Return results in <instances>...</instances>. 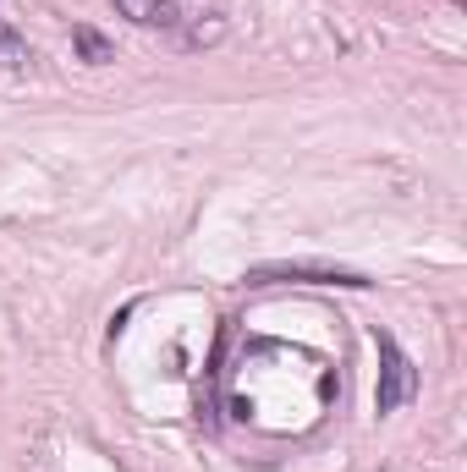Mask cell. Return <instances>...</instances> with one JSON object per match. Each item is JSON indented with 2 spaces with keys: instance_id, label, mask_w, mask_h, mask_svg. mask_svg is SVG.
I'll return each mask as SVG.
<instances>
[{
  "instance_id": "277c9868",
  "label": "cell",
  "mask_w": 467,
  "mask_h": 472,
  "mask_svg": "<svg viewBox=\"0 0 467 472\" xmlns=\"http://www.w3.org/2000/svg\"><path fill=\"white\" fill-rule=\"evenodd\" d=\"M72 50H77L88 66H110V61H116V45H110L99 28H88V23H77V28H72Z\"/></svg>"
},
{
  "instance_id": "8992f818",
  "label": "cell",
  "mask_w": 467,
  "mask_h": 472,
  "mask_svg": "<svg viewBox=\"0 0 467 472\" xmlns=\"http://www.w3.org/2000/svg\"><path fill=\"white\" fill-rule=\"evenodd\" d=\"M220 34H226V23H204V28H193V34H188V45L198 50V45H215Z\"/></svg>"
},
{
  "instance_id": "7a4b0ae2",
  "label": "cell",
  "mask_w": 467,
  "mask_h": 472,
  "mask_svg": "<svg viewBox=\"0 0 467 472\" xmlns=\"http://www.w3.org/2000/svg\"><path fill=\"white\" fill-rule=\"evenodd\" d=\"M275 280H308V286H374L358 269H336V264H259L248 269V286H275Z\"/></svg>"
},
{
  "instance_id": "5b68a950",
  "label": "cell",
  "mask_w": 467,
  "mask_h": 472,
  "mask_svg": "<svg viewBox=\"0 0 467 472\" xmlns=\"http://www.w3.org/2000/svg\"><path fill=\"white\" fill-rule=\"evenodd\" d=\"M34 61V50H28V39L12 28V23H0V66H12V72H23Z\"/></svg>"
},
{
  "instance_id": "6da1fadb",
  "label": "cell",
  "mask_w": 467,
  "mask_h": 472,
  "mask_svg": "<svg viewBox=\"0 0 467 472\" xmlns=\"http://www.w3.org/2000/svg\"><path fill=\"white\" fill-rule=\"evenodd\" d=\"M374 346H380V390H374V407H380V417H385V412H401V407L418 396V368L407 363V352H401L385 330H374Z\"/></svg>"
},
{
  "instance_id": "3957f363",
  "label": "cell",
  "mask_w": 467,
  "mask_h": 472,
  "mask_svg": "<svg viewBox=\"0 0 467 472\" xmlns=\"http://www.w3.org/2000/svg\"><path fill=\"white\" fill-rule=\"evenodd\" d=\"M116 12L127 23H137V28H177L182 23L171 0H116Z\"/></svg>"
}]
</instances>
